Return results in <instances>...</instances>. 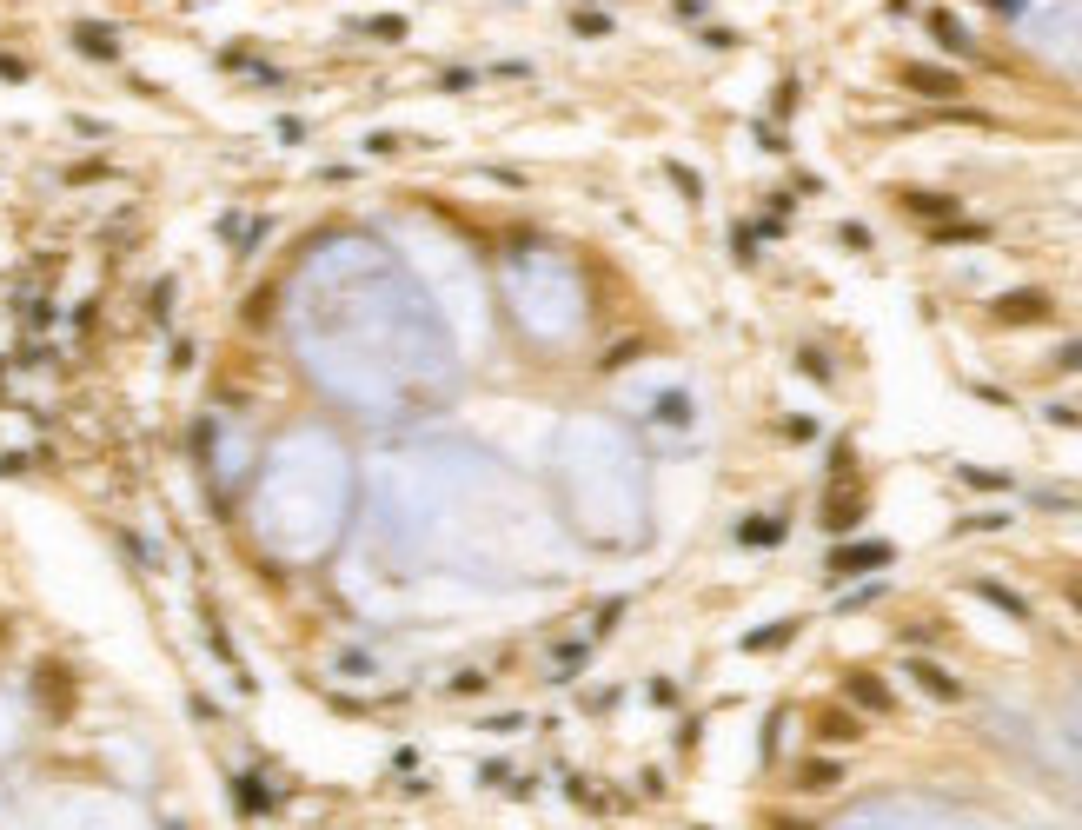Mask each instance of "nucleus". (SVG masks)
Segmentation results:
<instances>
[{
  "mask_svg": "<svg viewBox=\"0 0 1082 830\" xmlns=\"http://www.w3.org/2000/svg\"><path fill=\"white\" fill-rule=\"evenodd\" d=\"M930 34L943 40V47H956V54H970V34H963V27H956L950 14H930Z\"/></svg>",
  "mask_w": 1082,
  "mask_h": 830,
  "instance_id": "9",
  "label": "nucleus"
},
{
  "mask_svg": "<svg viewBox=\"0 0 1082 830\" xmlns=\"http://www.w3.org/2000/svg\"><path fill=\"white\" fill-rule=\"evenodd\" d=\"M737 538H744V545H777V538H784V518H751Z\"/></svg>",
  "mask_w": 1082,
  "mask_h": 830,
  "instance_id": "10",
  "label": "nucleus"
},
{
  "mask_svg": "<svg viewBox=\"0 0 1082 830\" xmlns=\"http://www.w3.org/2000/svg\"><path fill=\"white\" fill-rule=\"evenodd\" d=\"M910 678H917L923 691H930V698H943V704H950V698H963V684H956L950 671H936V664H923V658L910 664Z\"/></svg>",
  "mask_w": 1082,
  "mask_h": 830,
  "instance_id": "5",
  "label": "nucleus"
},
{
  "mask_svg": "<svg viewBox=\"0 0 1082 830\" xmlns=\"http://www.w3.org/2000/svg\"><path fill=\"white\" fill-rule=\"evenodd\" d=\"M890 565V545H837L830 552V572H877Z\"/></svg>",
  "mask_w": 1082,
  "mask_h": 830,
  "instance_id": "2",
  "label": "nucleus"
},
{
  "mask_svg": "<svg viewBox=\"0 0 1082 830\" xmlns=\"http://www.w3.org/2000/svg\"><path fill=\"white\" fill-rule=\"evenodd\" d=\"M1003 326H1036V319H1049V293H1003L990 306Z\"/></svg>",
  "mask_w": 1082,
  "mask_h": 830,
  "instance_id": "1",
  "label": "nucleus"
},
{
  "mask_svg": "<svg viewBox=\"0 0 1082 830\" xmlns=\"http://www.w3.org/2000/svg\"><path fill=\"white\" fill-rule=\"evenodd\" d=\"M804 784L817 791V784H837V764H804Z\"/></svg>",
  "mask_w": 1082,
  "mask_h": 830,
  "instance_id": "13",
  "label": "nucleus"
},
{
  "mask_svg": "<svg viewBox=\"0 0 1082 830\" xmlns=\"http://www.w3.org/2000/svg\"><path fill=\"white\" fill-rule=\"evenodd\" d=\"M844 691H850V704H863V711H890V684H883V678H870V671L844 678Z\"/></svg>",
  "mask_w": 1082,
  "mask_h": 830,
  "instance_id": "4",
  "label": "nucleus"
},
{
  "mask_svg": "<svg viewBox=\"0 0 1082 830\" xmlns=\"http://www.w3.org/2000/svg\"><path fill=\"white\" fill-rule=\"evenodd\" d=\"M976 591H983V598H990V605H1003V611H1009V618H1023V611H1029V605H1023V598H1016V591H1003V585H996V578H983V585H976Z\"/></svg>",
  "mask_w": 1082,
  "mask_h": 830,
  "instance_id": "11",
  "label": "nucleus"
},
{
  "mask_svg": "<svg viewBox=\"0 0 1082 830\" xmlns=\"http://www.w3.org/2000/svg\"><path fill=\"white\" fill-rule=\"evenodd\" d=\"M990 7H996V14H1016V7H1023V0H990Z\"/></svg>",
  "mask_w": 1082,
  "mask_h": 830,
  "instance_id": "14",
  "label": "nucleus"
},
{
  "mask_svg": "<svg viewBox=\"0 0 1082 830\" xmlns=\"http://www.w3.org/2000/svg\"><path fill=\"white\" fill-rule=\"evenodd\" d=\"M1063 366H1082V346H1069V352H1063Z\"/></svg>",
  "mask_w": 1082,
  "mask_h": 830,
  "instance_id": "15",
  "label": "nucleus"
},
{
  "mask_svg": "<svg viewBox=\"0 0 1082 830\" xmlns=\"http://www.w3.org/2000/svg\"><path fill=\"white\" fill-rule=\"evenodd\" d=\"M857 518H863V498H857V492H837V498L824 505V525H830V532H850Z\"/></svg>",
  "mask_w": 1082,
  "mask_h": 830,
  "instance_id": "7",
  "label": "nucleus"
},
{
  "mask_svg": "<svg viewBox=\"0 0 1082 830\" xmlns=\"http://www.w3.org/2000/svg\"><path fill=\"white\" fill-rule=\"evenodd\" d=\"M903 87L930 93V100H956V74H936V67H903Z\"/></svg>",
  "mask_w": 1082,
  "mask_h": 830,
  "instance_id": "3",
  "label": "nucleus"
},
{
  "mask_svg": "<svg viewBox=\"0 0 1082 830\" xmlns=\"http://www.w3.org/2000/svg\"><path fill=\"white\" fill-rule=\"evenodd\" d=\"M790 638H797V625H764L751 638V651H777V645H790Z\"/></svg>",
  "mask_w": 1082,
  "mask_h": 830,
  "instance_id": "12",
  "label": "nucleus"
},
{
  "mask_svg": "<svg viewBox=\"0 0 1082 830\" xmlns=\"http://www.w3.org/2000/svg\"><path fill=\"white\" fill-rule=\"evenodd\" d=\"M817 738H824V744H857V718H844V711H824V718H817Z\"/></svg>",
  "mask_w": 1082,
  "mask_h": 830,
  "instance_id": "8",
  "label": "nucleus"
},
{
  "mask_svg": "<svg viewBox=\"0 0 1082 830\" xmlns=\"http://www.w3.org/2000/svg\"><path fill=\"white\" fill-rule=\"evenodd\" d=\"M1069 598H1076V605H1082V578H1069Z\"/></svg>",
  "mask_w": 1082,
  "mask_h": 830,
  "instance_id": "16",
  "label": "nucleus"
},
{
  "mask_svg": "<svg viewBox=\"0 0 1082 830\" xmlns=\"http://www.w3.org/2000/svg\"><path fill=\"white\" fill-rule=\"evenodd\" d=\"M903 206H910V213H917V220H930V226H943L956 213V200H943V193H897Z\"/></svg>",
  "mask_w": 1082,
  "mask_h": 830,
  "instance_id": "6",
  "label": "nucleus"
}]
</instances>
